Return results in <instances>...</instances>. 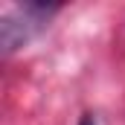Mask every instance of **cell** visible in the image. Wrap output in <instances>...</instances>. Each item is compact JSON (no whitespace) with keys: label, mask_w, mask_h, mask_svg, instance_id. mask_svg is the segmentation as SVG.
I'll return each mask as SVG.
<instances>
[{"label":"cell","mask_w":125,"mask_h":125,"mask_svg":"<svg viewBox=\"0 0 125 125\" xmlns=\"http://www.w3.org/2000/svg\"><path fill=\"white\" fill-rule=\"evenodd\" d=\"M55 9H58V6H47V3H23V6H18V15H21V18L6 15L3 23H0L3 50L12 52V50L23 47L32 35H35V29H41V26L47 23V18H50Z\"/></svg>","instance_id":"obj_1"},{"label":"cell","mask_w":125,"mask_h":125,"mask_svg":"<svg viewBox=\"0 0 125 125\" xmlns=\"http://www.w3.org/2000/svg\"><path fill=\"white\" fill-rule=\"evenodd\" d=\"M79 125H99V122H96V116H90V114H84V116L79 119Z\"/></svg>","instance_id":"obj_2"}]
</instances>
